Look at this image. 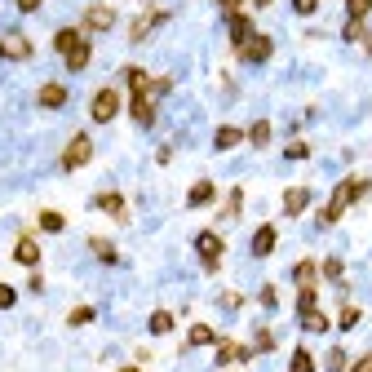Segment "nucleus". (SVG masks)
Instances as JSON below:
<instances>
[{
  "instance_id": "1",
  "label": "nucleus",
  "mask_w": 372,
  "mask_h": 372,
  "mask_svg": "<svg viewBox=\"0 0 372 372\" xmlns=\"http://www.w3.org/2000/svg\"><path fill=\"white\" fill-rule=\"evenodd\" d=\"M368 191H372V182H368V177H350V182H337V191L328 195L324 213H319V222H324V226H337V222H341V213H346L354 200H364Z\"/></svg>"
},
{
  "instance_id": "2",
  "label": "nucleus",
  "mask_w": 372,
  "mask_h": 372,
  "mask_svg": "<svg viewBox=\"0 0 372 372\" xmlns=\"http://www.w3.org/2000/svg\"><path fill=\"white\" fill-rule=\"evenodd\" d=\"M93 160V137L89 133H76L71 142H67V151H62V173H76V169H85V164Z\"/></svg>"
},
{
  "instance_id": "3",
  "label": "nucleus",
  "mask_w": 372,
  "mask_h": 372,
  "mask_svg": "<svg viewBox=\"0 0 372 372\" xmlns=\"http://www.w3.org/2000/svg\"><path fill=\"white\" fill-rule=\"evenodd\" d=\"M195 253H200V261H204V270H217L222 266V253H226V244H222V235L217 230H200L195 235Z\"/></svg>"
},
{
  "instance_id": "4",
  "label": "nucleus",
  "mask_w": 372,
  "mask_h": 372,
  "mask_svg": "<svg viewBox=\"0 0 372 372\" xmlns=\"http://www.w3.org/2000/svg\"><path fill=\"white\" fill-rule=\"evenodd\" d=\"M156 93H151V85L146 89H133L129 93V116H133V124H142V129H151L156 124Z\"/></svg>"
},
{
  "instance_id": "5",
  "label": "nucleus",
  "mask_w": 372,
  "mask_h": 372,
  "mask_svg": "<svg viewBox=\"0 0 372 372\" xmlns=\"http://www.w3.org/2000/svg\"><path fill=\"white\" fill-rule=\"evenodd\" d=\"M235 53H240V58H244L248 67H261V62H266V58H270V53H275V40H270L266 32H253V36H248V40H244V45L235 49Z\"/></svg>"
},
{
  "instance_id": "6",
  "label": "nucleus",
  "mask_w": 372,
  "mask_h": 372,
  "mask_svg": "<svg viewBox=\"0 0 372 372\" xmlns=\"http://www.w3.org/2000/svg\"><path fill=\"white\" fill-rule=\"evenodd\" d=\"M89 116H93V124H111L120 116V93L116 89H98L89 98Z\"/></svg>"
},
{
  "instance_id": "7",
  "label": "nucleus",
  "mask_w": 372,
  "mask_h": 372,
  "mask_svg": "<svg viewBox=\"0 0 372 372\" xmlns=\"http://www.w3.org/2000/svg\"><path fill=\"white\" fill-rule=\"evenodd\" d=\"M32 53H36V45L22 32H5V36H0V58H5V62H27Z\"/></svg>"
},
{
  "instance_id": "8",
  "label": "nucleus",
  "mask_w": 372,
  "mask_h": 372,
  "mask_svg": "<svg viewBox=\"0 0 372 372\" xmlns=\"http://www.w3.org/2000/svg\"><path fill=\"white\" fill-rule=\"evenodd\" d=\"M169 22V9H151V13H142V18H133V27H129V40L137 45V40H146L156 27H164Z\"/></svg>"
},
{
  "instance_id": "9",
  "label": "nucleus",
  "mask_w": 372,
  "mask_h": 372,
  "mask_svg": "<svg viewBox=\"0 0 372 372\" xmlns=\"http://www.w3.org/2000/svg\"><path fill=\"white\" fill-rule=\"evenodd\" d=\"M244 359H253V346H240V341H230V337H217V364L222 368L244 364Z\"/></svg>"
},
{
  "instance_id": "10",
  "label": "nucleus",
  "mask_w": 372,
  "mask_h": 372,
  "mask_svg": "<svg viewBox=\"0 0 372 372\" xmlns=\"http://www.w3.org/2000/svg\"><path fill=\"white\" fill-rule=\"evenodd\" d=\"M93 209H102V213H111L116 222H129V204H124L120 191H102L98 200H93Z\"/></svg>"
},
{
  "instance_id": "11",
  "label": "nucleus",
  "mask_w": 372,
  "mask_h": 372,
  "mask_svg": "<svg viewBox=\"0 0 372 372\" xmlns=\"http://www.w3.org/2000/svg\"><path fill=\"white\" fill-rule=\"evenodd\" d=\"M111 27H116V9H111V5H89L85 32H111Z\"/></svg>"
},
{
  "instance_id": "12",
  "label": "nucleus",
  "mask_w": 372,
  "mask_h": 372,
  "mask_svg": "<svg viewBox=\"0 0 372 372\" xmlns=\"http://www.w3.org/2000/svg\"><path fill=\"white\" fill-rule=\"evenodd\" d=\"M213 200H217V186L209 182V177H200V182L186 191V209H209Z\"/></svg>"
},
{
  "instance_id": "13",
  "label": "nucleus",
  "mask_w": 372,
  "mask_h": 372,
  "mask_svg": "<svg viewBox=\"0 0 372 372\" xmlns=\"http://www.w3.org/2000/svg\"><path fill=\"white\" fill-rule=\"evenodd\" d=\"M36 102L45 106V111H58V106H67V85H58V80H49V85H40Z\"/></svg>"
},
{
  "instance_id": "14",
  "label": "nucleus",
  "mask_w": 372,
  "mask_h": 372,
  "mask_svg": "<svg viewBox=\"0 0 372 372\" xmlns=\"http://www.w3.org/2000/svg\"><path fill=\"white\" fill-rule=\"evenodd\" d=\"M275 244H280V230H275L270 222L253 230V257H270V253H275Z\"/></svg>"
},
{
  "instance_id": "15",
  "label": "nucleus",
  "mask_w": 372,
  "mask_h": 372,
  "mask_svg": "<svg viewBox=\"0 0 372 372\" xmlns=\"http://www.w3.org/2000/svg\"><path fill=\"white\" fill-rule=\"evenodd\" d=\"M306 209H310V191H306V186H288V191H284V213H288V217H301Z\"/></svg>"
},
{
  "instance_id": "16",
  "label": "nucleus",
  "mask_w": 372,
  "mask_h": 372,
  "mask_svg": "<svg viewBox=\"0 0 372 372\" xmlns=\"http://www.w3.org/2000/svg\"><path fill=\"white\" fill-rule=\"evenodd\" d=\"M226 22H230V45H235V49H240L244 40H248V36L257 32V27H253V18H248V13H226Z\"/></svg>"
},
{
  "instance_id": "17",
  "label": "nucleus",
  "mask_w": 372,
  "mask_h": 372,
  "mask_svg": "<svg viewBox=\"0 0 372 372\" xmlns=\"http://www.w3.org/2000/svg\"><path fill=\"white\" fill-rule=\"evenodd\" d=\"M13 261H18V266H36V261H40V244L32 235H18V244H13Z\"/></svg>"
},
{
  "instance_id": "18",
  "label": "nucleus",
  "mask_w": 372,
  "mask_h": 372,
  "mask_svg": "<svg viewBox=\"0 0 372 372\" xmlns=\"http://www.w3.org/2000/svg\"><path fill=\"white\" fill-rule=\"evenodd\" d=\"M80 40H85V32H80V27H62V32H53V49L67 58V53H71Z\"/></svg>"
},
{
  "instance_id": "19",
  "label": "nucleus",
  "mask_w": 372,
  "mask_h": 372,
  "mask_svg": "<svg viewBox=\"0 0 372 372\" xmlns=\"http://www.w3.org/2000/svg\"><path fill=\"white\" fill-rule=\"evenodd\" d=\"M89 58H93V45H89V40H80V45L71 49V53H67V71H85V67H89Z\"/></svg>"
},
{
  "instance_id": "20",
  "label": "nucleus",
  "mask_w": 372,
  "mask_h": 372,
  "mask_svg": "<svg viewBox=\"0 0 372 372\" xmlns=\"http://www.w3.org/2000/svg\"><path fill=\"white\" fill-rule=\"evenodd\" d=\"M244 142V129H235V124H222V129L213 133V146L217 151H230V146H240Z\"/></svg>"
},
{
  "instance_id": "21",
  "label": "nucleus",
  "mask_w": 372,
  "mask_h": 372,
  "mask_svg": "<svg viewBox=\"0 0 372 372\" xmlns=\"http://www.w3.org/2000/svg\"><path fill=\"white\" fill-rule=\"evenodd\" d=\"M293 280H297V288H315V280H319V266H315L310 257H301L297 266H293Z\"/></svg>"
},
{
  "instance_id": "22",
  "label": "nucleus",
  "mask_w": 372,
  "mask_h": 372,
  "mask_svg": "<svg viewBox=\"0 0 372 372\" xmlns=\"http://www.w3.org/2000/svg\"><path fill=\"white\" fill-rule=\"evenodd\" d=\"M186 346H217V333L209 324H191V333H186Z\"/></svg>"
},
{
  "instance_id": "23",
  "label": "nucleus",
  "mask_w": 372,
  "mask_h": 372,
  "mask_svg": "<svg viewBox=\"0 0 372 372\" xmlns=\"http://www.w3.org/2000/svg\"><path fill=\"white\" fill-rule=\"evenodd\" d=\"M146 328H151V337H164V333H173V310H156L146 319Z\"/></svg>"
},
{
  "instance_id": "24",
  "label": "nucleus",
  "mask_w": 372,
  "mask_h": 372,
  "mask_svg": "<svg viewBox=\"0 0 372 372\" xmlns=\"http://www.w3.org/2000/svg\"><path fill=\"white\" fill-rule=\"evenodd\" d=\"M301 328H306V333H328L333 324H328V315H319V306H315V310L301 315Z\"/></svg>"
},
{
  "instance_id": "25",
  "label": "nucleus",
  "mask_w": 372,
  "mask_h": 372,
  "mask_svg": "<svg viewBox=\"0 0 372 372\" xmlns=\"http://www.w3.org/2000/svg\"><path fill=\"white\" fill-rule=\"evenodd\" d=\"M248 142L253 146H270V120H257V124H248Z\"/></svg>"
},
{
  "instance_id": "26",
  "label": "nucleus",
  "mask_w": 372,
  "mask_h": 372,
  "mask_svg": "<svg viewBox=\"0 0 372 372\" xmlns=\"http://www.w3.org/2000/svg\"><path fill=\"white\" fill-rule=\"evenodd\" d=\"M288 372H315V354H310L306 346H297L293 359H288Z\"/></svg>"
},
{
  "instance_id": "27",
  "label": "nucleus",
  "mask_w": 372,
  "mask_h": 372,
  "mask_svg": "<svg viewBox=\"0 0 372 372\" xmlns=\"http://www.w3.org/2000/svg\"><path fill=\"white\" fill-rule=\"evenodd\" d=\"M62 226H67V217H62L58 209H45V213H40V230H49V235H58Z\"/></svg>"
},
{
  "instance_id": "28",
  "label": "nucleus",
  "mask_w": 372,
  "mask_h": 372,
  "mask_svg": "<svg viewBox=\"0 0 372 372\" xmlns=\"http://www.w3.org/2000/svg\"><path fill=\"white\" fill-rule=\"evenodd\" d=\"M89 248H93V257L106 261V266H116V261H120V253L111 248V240H89Z\"/></svg>"
},
{
  "instance_id": "29",
  "label": "nucleus",
  "mask_w": 372,
  "mask_h": 372,
  "mask_svg": "<svg viewBox=\"0 0 372 372\" xmlns=\"http://www.w3.org/2000/svg\"><path fill=\"white\" fill-rule=\"evenodd\" d=\"M368 13H372V0H346V18L350 22H364Z\"/></svg>"
},
{
  "instance_id": "30",
  "label": "nucleus",
  "mask_w": 372,
  "mask_h": 372,
  "mask_svg": "<svg viewBox=\"0 0 372 372\" xmlns=\"http://www.w3.org/2000/svg\"><path fill=\"white\" fill-rule=\"evenodd\" d=\"M319 275H324V280H333V284H341V275H346V266H341V257H328L324 266H319Z\"/></svg>"
},
{
  "instance_id": "31",
  "label": "nucleus",
  "mask_w": 372,
  "mask_h": 372,
  "mask_svg": "<svg viewBox=\"0 0 372 372\" xmlns=\"http://www.w3.org/2000/svg\"><path fill=\"white\" fill-rule=\"evenodd\" d=\"M93 315H98L93 306H76L71 315H67V324H71V328H85V324H93Z\"/></svg>"
},
{
  "instance_id": "32",
  "label": "nucleus",
  "mask_w": 372,
  "mask_h": 372,
  "mask_svg": "<svg viewBox=\"0 0 372 372\" xmlns=\"http://www.w3.org/2000/svg\"><path fill=\"white\" fill-rule=\"evenodd\" d=\"M266 350H275V333H270V328H257V337H253V354H266Z\"/></svg>"
},
{
  "instance_id": "33",
  "label": "nucleus",
  "mask_w": 372,
  "mask_h": 372,
  "mask_svg": "<svg viewBox=\"0 0 372 372\" xmlns=\"http://www.w3.org/2000/svg\"><path fill=\"white\" fill-rule=\"evenodd\" d=\"M124 80H129V93H133V89H146V85H151L142 67H124Z\"/></svg>"
},
{
  "instance_id": "34",
  "label": "nucleus",
  "mask_w": 372,
  "mask_h": 372,
  "mask_svg": "<svg viewBox=\"0 0 372 372\" xmlns=\"http://www.w3.org/2000/svg\"><path fill=\"white\" fill-rule=\"evenodd\" d=\"M359 319H364V310H359V306H341V315H337V328H354Z\"/></svg>"
},
{
  "instance_id": "35",
  "label": "nucleus",
  "mask_w": 372,
  "mask_h": 372,
  "mask_svg": "<svg viewBox=\"0 0 372 372\" xmlns=\"http://www.w3.org/2000/svg\"><path fill=\"white\" fill-rule=\"evenodd\" d=\"M240 209H244V191L235 186V191L226 195V209H222V217H240Z\"/></svg>"
},
{
  "instance_id": "36",
  "label": "nucleus",
  "mask_w": 372,
  "mask_h": 372,
  "mask_svg": "<svg viewBox=\"0 0 372 372\" xmlns=\"http://www.w3.org/2000/svg\"><path fill=\"white\" fill-rule=\"evenodd\" d=\"M257 301H261L266 310H275V306H280V288H275V284H266V288L257 293Z\"/></svg>"
},
{
  "instance_id": "37",
  "label": "nucleus",
  "mask_w": 372,
  "mask_h": 372,
  "mask_svg": "<svg viewBox=\"0 0 372 372\" xmlns=\"http://www.w3.org/2000/svg\"><path fill=\"white\" fill-rule=\"evenodd\" d=\"M315 306H319V301H315V288H301V293H297V315H306Z\"/></svg>"
},
{
  "instance_id": "38",
  "label": "nucleus",
  "mask_w": 372,
  "mask_h": 372,
  "mask_svg": "<svg viewBox=\"0 0 372 372\" xmlns=\"http://www.w3.org/2000/svg\"><path fill=\"white\" fill-rule=\"evenodd\" d=\"M328 372H346V350H328Z\"/></svg>"
},
{
  "instance_id": "39",
  "label": "nucleus",
  "mask_w": 372,
  "mask_h": 372,
  "mask_svg": "<svg viewBox=\"0 0 372 372\" xmlns=\"http://www.w3.org/2000/svg\"><path fill=\"white\" fill-rule=\"evenodd\" d=\"M341 36H346V40H364V36H368V27H364V22H350V18H346V27H341Z\"/></svg>"
},
{
  "instance_id": "40",
  "label": "nucleus",
  "mask_w": 372,
  "mask_h": 372,
  "mask_svg": "<svg viewBox=\"0 0 372 372\" xmlns=\"http://www.w3.org/2000/svg\"><path fill=\"white\" fill-rule=\"evenodd\" d=\"M169 89H173V76H156V80H151V93H156V98H164Z\"/></svg>"
},
{
  "instance_id": "41",
  "label": "nucleus",
  "mask_w": 372,
  "mask_h": 372,
  "mask_svg": "<svg viewBox=\"0 0 372 372\" xmlns=\"http://www.w3.org/2000/svg\"><path fill=\"white\" fill-rule=\"evenodd\" d=\"M284 156H288V160H306V156H310V146H306V142H288V146H284Z\"/></svg>"
},
{
  "instance_id": "42",
  "label": "nucleus",
  "mask_w": 372,
  "mask_h": 372,
  "mask_svg": "<svg viewBox=\"0 0 372 372\" xmlns=\"http://www.w3.org/2000/svg\"><path fill=\"white\" fill-rule=\"evenodd\" d=\"M217 301H222V310H240V306H244V297H240V293H222Z\"/></svg>"
},
{
  "instance_id": "43",
  "label": "nucleus",
  "mask_w": 372,
  "mask_h": 372,
  "mask_svg": "<svg viewBox=\"0 0 372 372\" xmlns=\"http://www.w3.org/2000/svg\"><path fill=\"white\" fill-rule=\"evenodd\" d=\"M293 9L301 13V18H310V13H315V9H319V0H293Z\"/></svg>"
},
{
  "instance_id": "44",
  "label": "nucleus",
  "mask_w": 372,
  "mask_h": 372,
  "mask_svg": "<svg viewBox=\"0 0 372 372\" xmlns=\"http://www.w3.org/2000/svg\"><path fill=\"white\" fill-rule=\"evenodd\" d=\"M13 301H18V293H13V288H9V284H0V310H9V306H13Z\"/></svg>"
},
{
  "instance_id": "45",
  "label": "nucleus",
  "mask_w": 372,
  "mask_h": 372,
  "mask_svg": "<svg viewBox=\"0 0 372 372\" xmlns=\"http://www.w3.org/2000/svg\"><path fill=\"white\" fill-rule=\"evenodd\" d=\"M350 372H372V350H368V354H359V359L350 364Z\"/></svg>"
},
{
  "instance_id": "46",
  "label": "nucleus",
  "mask_w": 372,
  "mask_h": 372,
  "mask_svg": "<svg viewBox=\"0 0 372 372\" xmlns=\"http://www.w3.org/2000/svg\"><path fill=\"white\" fill-rule=\"evenodd\" d=\"M40 5H45V0H18V9H22V13H36Z\"/></svg>"
},
{
  "instance_id": "47",
  "label": "nucleus",
  "mask_w": 372,
  "mask_h": 372,
  "mask_svg": "<svg viewBox=\"0 0 372 372\" xmlns=\"http://www.w3.org/2000/svg\"><path fill=\"white\" fill-rule=\"evenodd\" d=\"M240 5H244V0H222V9H226V13H240Z\"/></svg>"
},
{
  "instance_id": "48",
  "label": "nucleus",
  "mask_w": 372,
  "mask_h": 372,
  "mask_svg": "<svg viewBox=\"0 0 372 372\" xmlns=\"http://www.w3.org/2000/svg\"><path fill=\"white\" fill-rule=\"evenodd\" d=\"M253 5H257V9H266V5H275V0H253Z\"/></svg>"
},
{
  "instance_id": "49",
  "label": "nucleus",
  "mask_w": 372,
  "mask_h": 372,
  "mask_svg": "<svg viewBox=\"0 0 372 372\" xmlns=\"http://www.w3.org/2000/svg\"><path fill=\"white\" fill-rule=\"evenodd\" d=\"M120 372H142V368H133V364H129V368H120Z\"/></svg>"
}]
</instances>
